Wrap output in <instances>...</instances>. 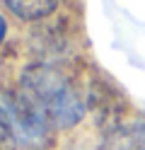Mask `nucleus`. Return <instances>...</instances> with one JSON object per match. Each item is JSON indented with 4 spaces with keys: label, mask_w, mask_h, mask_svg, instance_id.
<instances>
[{
    "label": "nucleus",
    "mask_w": 145,
    "mask_h": 150,
    "mask_svg": "<svg viewBox=\"0 0 145 150\" xmlns=\"http://www.w3.org/2000/svg\"><path fill=\"white\" fill-rule=\"evenodd\" d=\"M5 34H7V22L3 20V15H0V44H3V39H5Z\"/></svg>",
    "instance_id": "5"
},
{
    "label": "nucleus",
    "mask_w": 145,
    "mask_h": 150,
    "mask_svg": "<svg viewBox=\"0 0 145 150\" xmlns=\"http://www.w3.org/2000/svg\"><path fill=\"white\" fill-rule=\"evenodd\" d=\"M0 111L10 131V143L22 148H39L48 136V124L32 109L22 95H0Z\"/></svg>",
    "instance_id": "2"
},
{
    "label": "nucleus",
    "mask_w": 145,
    "mask_h": 150,
    "mask_svg": "<svg viewBox=\"0 0 145 150\" xmlns=\"http://www.w3.org/2000/svg\"><path fill=\"white\" fill-rule=\"evenodd\" d=\"M102 150H145V124L114 126L104 136Z\"/></svg>",
    "instance_id": "3"
},
{
    "label": "nucleus",
    "mask_w": 145,
    "mask_h": 150,
    "mask_svg": "<svg viewBox=\"0 0 145 150\" xmlns=\"http://www.w3.org/2000/svg\"><path fill=\"white\" fill-rule=\"evenodd\" d=\"M19 95L48 124V128H70L85 116L82 99L63 78V73L51 65H29L22 75Z\"/></svg>",
    "instance_id": "1"
},
{
    "label": "nucleus",
    "mask_w": 145,
    "mask_h": 150,
    "mask_svg": "<svg viewBox=\"0 0 145 150\" xmlns=\"http://www.w3.org/2000/svg\"><path fill=\"white\" fill-rule=\"evenodd\" d=\"M5 5L19 20L34 22V20H41V17L51 15L58 7V0H5Z\"/></svg>",
    "instance_id": "4"
}]
</instances>
